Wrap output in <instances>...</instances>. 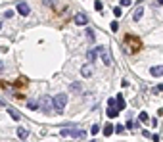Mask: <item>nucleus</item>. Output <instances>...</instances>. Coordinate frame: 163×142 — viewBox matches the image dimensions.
I'll list each match as a JSON object with an SVG mask.
<instances>
[{"instance_id": "22", "label": "nucleus", "mask_w": 163, "mask_h": 142, "mask_svg": "<svg viewBox=\"0 0 163 142\" xmlns=\"http://www.w3.org/2000/svg\"><path fill=\"white\" fill-rule=\"evenodd\" d=\"M113 131H115V133H123V131H125V127H123V125H117V127H113Z\"/></svg>"}, {"instance_id": "7", "label": "nucleus", "mask_w": 163, "mask_h": 142, "mask_svg": "<svg viewBox=\"0 0 163 142\" xmlns=\"http://www.w3.org/2000/svg\"><path fill=\"white\" fill-rule=\"evenodd\" d=\"M81 73H83V77H92L94 69H92V65L90 64H87V65H83L81 67Z\"/></svg>"}, {"instance_id": "34", "label": "nucleus", "mask_w": 163, "mask_h": 142, "mask_svg": "<svg viewBox=\"0 0 163 142\" xmlns=\"http://www.w3.org/2000/svg\"><path fill=\"white\" fill-rule=\"evenodd\" d=\"M0 29H2V23H0Z\"/></svg>"}, {"instance_id": "13", "label": "nucleus", "mask_w": 163, "mask_h": 142, "mask_svg": "<svg viewBox=\"0 0 163 142\" xmlns=\"http://www.w3.org/2000/svg\"><path fill=\"white\" fill-rule=\"evenodd\" d=\"M113 135V125L111 123H106V127H104V136H111Z\"/></svg>"}, {"instance_id": "31", "label": "nucleus", "mask_w": 163, "mask_h": 142, "mask_svg": "<svg viewBox=\"0 0 163 142\" xmlns=\"http://www.w3.org/2000/svg\"><path fill=\"white\" fill-rule=\"evenodd\" d=\"M156 4L157 6H163V0H156Z\"/></svg>"}, {"instance_id": "16", "label": "nucleus", "mask_w": 163, "mask_h": 142, "mask_svg": "<svg viewBox=\"0 0 163 142\" xmlns=\"http://www.w3.org/2000/svg\"><path fill=\"white\" fill-rule=\"evenodd\" d=\"M17 136L21 138V140H25L27 136H29V133H27L25 129H21V127H19V129H17Z\"/></svg>"}, {"instance_id": "20", "label": "nucleus", "mask_w": 163, "mask_h": 142, "mask_svg": "<svg viewBox=\"0 0 163 142\" xmlns=\"http://www.w3.org/2000/svg\"><path fill=\"white\" fill-rule=\"evenodd\" d=\"M138 119H140V121H148V113H146V111H140Z\"/></svg>"}, {"instance_id": "9", "label": "nucleus", "mask_w": 163, "mask_h": 142, "mask_svg": "<svg viewBox=\"0 0 163 142\" xmlns=\"http://www.w3.org/2000/svg\"><path fill=\"white\" fill-rule=\"evenodd\" d=\"M150 73H152V77H161V75H163V65H156V67H152Z\"/></svg>"}, {"instance_id": "28", "label": "nucleus", "mask_w": 163, "mask_h": 142, "mask_svg": "<svg viewBox=\"0 0 163 142\" xmlns=\"http://www.w3.org/2000/svg\"><path fill=\"white\" fill-rule=\"evenodd\" d=\"M4 15H6V17H13V12H12V10H8V12L4 13Z\"/></svg>"}, {"instance_id": "15", "label": "nucleus", "mask_w": 163, "mask_h": 142, "mask_svg": "<svg viewBox=\"0 0 163 142\" xmlns=\"http://www.w3.org/2000/svg\"><path fill=\"white\" fill-rule=\"evenodd\" d=\"M119 115V110H117V108H109V110H107V117H117Z\"/></svg>"}, {"instance_id": "3", "label": "nucleus", "mask_w": 163, "mask_h": 142, "mask_svg": "<svg viewBox=\"0 0 163 142\" xmlns=\"http://www.w3.org/2000/svg\"><path fill=\"white\" fill-rule=\"evenodd\" d=\"M60 135H62L63 138H85L87 133H85V131H75V129H62Z\"/></svg>"}, {"instance_id": "33", "label": "nucleus", "mask_w": 163, "mask_h": 142, "mask_svg": "<svg viewBox=\"0 0 163 142\" xmlns=\"http://www.w3.org/2000/svg\"><path fill=\"white\" fill-rule=\"evenodd\" d=\"M0 69H2V64H0Z\"/></svg>"}, {"instance_id": "10", "label": "nucleus", "mask_w": 163, "mask_h": 142, "mask_svg": "<svg viewBox=\"0 0 163 142\" xmlns=\"http://www.w3.org/2000/svg\"><path fill=\"white\" fill-rule=\"evenodd\" d=\"M142 15H144V8L140 6V8H136V12L132 13V19H134V21H140V19H142Z\"/></svg>"}, {"instance_id": "27", "label": "nucleus", "mask_w": 163, "mask_h": 142, "mask_svg": "<svg viewBox=\"0 0 163 142\" xmlns=\"http://www.w3.org/2000/svg\"><path fill=\"white\" fill-rule=\"evenodd\" d=\"M107 106H109V108H113V106H115V100H113V98H111V100H107Z\"/></svg>"}, {"instance_id": "18", "label": "nucleus", "mask_w": 163, "mask_h": 142, "mask_svg": "<svg viewBox=\"0 0 163 142\" xmlns=\"http://www.w3.org/2000/svg\"><path fill=\"white\" fill-rule=\"evenodd\" d=\"M27 108H29V110H33V111H35V110H38V104H37V102H33V100H31V102L27 104Z\"/></svg>"}, {"instance_id": "29", "label": "nucleus", "mask_w": 163, "mask_h": 142, "mask_svg": "<svg viewBox=\"0 0 163 142\" xmlns=\"http://www.w3.org/2000/svg\"><path fill=\"white\" fill-rule=\"evenodd\" d=\"M148 125H152V127H157V119H152V121L148 123Z\"/></svg>"}, {"instance_id": "5", "label": "nucleus", "mask_w": 163, "mask_h": 142, "mask_svg": "<svg viewBox=\"0 0 163 142\" xmlns=\"http://www.w3.org/2000/svg\"><path fill=\"white\" fill-rule=\"evenodd\" d=\"M40 108H42V110H50V108H52V100L46 96V94L40 96Z\"/></svg>"}, {"instance_id": "25", "label": "nucleus", "mask_w": 163, "mask_h": 142, "mask_svg": "<svg viewBox=\"0 0 163 142\" xmlns=\"http://www.w3.org/2000/svg\"><path fill=\"white\" fill-rule=\"evenodd\" d=\"M94 8H96V10H98V12H100L102 8H104V6H102V2H100V0H98V2H96V4H94Z\"/></svg>"}, {"instance_id": "1", "label": "nucleus", "mask_w": 163, "mask_h": 142, "mask_svg": "<svg viewBox=\"0 0 163 142\" xmlns=\"http://www.w3.org/2000/svg\"><path fill=\"white\" fill-rule=\"evenodd\" d=\"M123 46H125L127 54H134V52L140 48V39H136L134 35H127L125 40H123Z\"/></svg>"}, {"instance_id": "24", "label": "nucleus", "mask_w": 163, "mask_h": 142, "mask_svg": "<svg viewBox=\"0 0 163 142\" xmlns=\"http://www.w3.org/2000/svg\"><path fill=\"white\" fill-rule=\"evenodd\" d=\"M98 131H100V125H92V129H90V133H92V135H96Z\"/></svg>"}, {"instance_id": "19", "label": "nucleus", "mask_w": 163, "mask_h": 142, "mask_svg": "<svg viewBox=\"0 0 163 142\" xmlns=\"http://www.w3.org/2000/svg\"><path fill=\"white\" fill-rule=\"evenodd\" d=\"M87 37L92 40V42H94V39H96V37H94V31H92V29H87Z\"/></svg>"}, {"instance_id": "32", "label": "nucleus", "mask_w": 163, "mask_h": 142, "mask_svg": "<svg viewBox=\"0 0 163 142\" xmlns=\"http://www.w3.org/2000/svg\"><path fill=\"white\" fill-rule=\"evenodd\" d=\"M0 106H4V102H2V100H0Z\"/></svg>"}, {"instance_id": "8", "label": "nucleus", "mask_w": 163, "mask_h": 142, "mask_svg": "<svg viewBox=\"0 0 163 142\" xmlns=\"http://www.w3.org/2000/svg\"><path fill=\"white\" fill-rule=\"evenodd\" d=\"M75 23H77V25H87L88 17L85 15V13H77V15H75Z\"/></svg>"}, {"instance_id": "11", "label": "nucleus", "mask_w": 163, "mask_h": 142, "mask_svg": "<svg viewBox=\"0 0 163 142\" xmlns=\"http://www.w3.org/2000/svg\"><path fill=\"white\" fill-rule=\"evenodd\" d=\"M96 56H98V48H94V50H88V52H87V60H88V62H94Z\"/></svg>"}, {"instance_id": "21", "label": "nucleus", "mask_w": 163, "mask_h": 142, "mask_svg": "<svg viewBox=\"0 0 163 142\" xmlns=\"http://www.w3.org/2000/svg\"><path fill=\"white\" fill-rule=\"evenodd\" d=\"M113 13H115V17H121V15H123L121 8H113Z\"/></svg>"}, {"instance_id": "14", "label": "nucleus", "mask_w": 163, "mask_h": 142, "mask_svg": "<svg viewBox=\"0 0 163 142\" xmlns=\"http://www.w3.org/2000/svg\"><path fill=\"white\" fill-rule=\"evenodd\" d=\"M125 106H127V104H125V98L119 94V96H117V110H123Z\"/></svg>"}, {"instance_id": "17", "label": "nucleus", "mask_w": 163, "mask_h": 142, "mask_svg": "<svg viewBox=\"0 0 163 142\" xmlns=\"http://www.w3.org/2000/svg\"><path fill=\"white\" fill-rule=\"evenodd\" d=\"M71 90L73 92H83V84L81 83H71Z\"/></svg>"}, {"instance_id": "6", "label": "nucleus", "mask_w": 163, "mask_h": 142, "mask_svg": "<svg viewBox=\"0 0 163 142\" xmlns=\"http://www.w3.org/2000/svg\"><path fill=\"white\" fill-rule=\"evenodd\" d=\"M17 12L21 13V15H29V12H31V10H29V4H27V2H19L17 4Z\"/></svg>"}, {"instance_id": "23", "label": "nucleus", "mask_w": 163, "mask_h": 142, "mask_svg": "<svg viewBox=\"0 0 163 142\" xmlns=\"http://www.w3.org/2000/svg\"><path fill=\"white\" fill-rule=\"evenodd\" d=\"M111 31H117V29H119V23H117V21H111Z\"/></svg>"}, {"instance_id": "26", "label": "nucleus", "mask_w": 163, "mask_h": 142, "mask_svg": "<svg viewBox=\"0 0 163 142\" xmlns=\"http://www.w3.org/2000/svg\"><path fill=\"white\" fill-rule=\"evenodd\" d=\"M121 6H131V0H121Z\"/></svg>"}, {"instance_id": "30", "label": "nucleus", "mask_w": 163, "mask_h": 142, "mask_svg": "<svg viewBox=\"0 0 163 142\" xmlns=\"http://www.w3.org/2000/svg\"><path fill=\"white\" fill-rule=\"evenodd\" d=\"M159 90H163V84H159V86H156V88H154V92H159Z\"/></svg>"}, {"instance_id": "2", "label": "nucleus", "mask_w": 163, "mask_h": 142, "mask_svg": "<svg viewBox=\"0 0 163 142\" xmlns=\"http://www.w3.org/2000/svg\"><path fill=\"white\" fill-rule=\"evenodd\" d=\"M65 104H67V94H65V92H58L56 96L52 98V108H56L60 113H63Z\"/></svg>"}, {"instance_id": "4", "label": "nucleus", "mask_w": 163, "mask_h": 142, "mask_svg": "<svg viewBox=\"0 0 163 142\" xmlns=\"http://www.w3.org/2000/svg\"><path fill=\"white\" fill-rule=\"evenodd\" d=\"M98 54L102 56V62H104L106 65H111V64H113V62H111V56H109V54H107L104 48H98Z\"/></svg>"}, {"instance_id": "12", "label": "nucleus", "mask_w": 163, "mask_h": 142, "mask_svg": "<svg viewBox=\"0 0 163 142\" xmlns=\"http://www.w3.org/2000/svg\"><path fill=\"white\" fill-rule=\"evenodd\" d=\"M8 113H10V117H13L15 121H19V119H21V113H19L17 110H13V108H8Z\"/></svg>"}]
</instances>
